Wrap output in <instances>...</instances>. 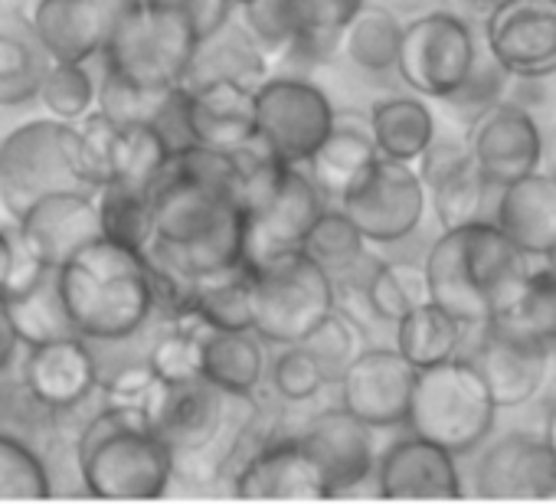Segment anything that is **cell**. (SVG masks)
<instances>
[{"instance_id": "cell-1", "label": "cell", "mask_w": 556, "mask_h": 504, "mask_svg": "<svg viewBox=\"0 0 556 504\" xmlns=\"http://www.w3.org/2000/svg\"><path fill=\"white\" fill-rule=\"evenodd\" d=\"M148 197L154 232L144 260L154 273L157 305L174 322L200 279L242 266V206L236 190L197 180L170 158L151 180Z\"/></svg>"}, {"instance_id": "cell-2", "label": "cell", "mask_w": 556, "mask_h": 504, "mask_svg": "<svg viewBox=\"0 0 556 504\" xmlns=\"http://www.w3.org/2000/svg\"><path fill=\"white\" fill-rule=\"evenodd\" d=\"M422 273L429 302L445 308L465 331H478L517 299L530 276V256L494 219H478L442 229L426 252Z\"/></svg>"}, {"instance_id": "cell-3", "label": "cell", "mask_w": 556, "mask_h": 504, "mask_svg": "<svg viewBox=\"0 0 556 504\" xmlns=\"http://www.w3.org/2000/svg\"><path fill=\"white\" fill-rule=\"evenodd\" d=\"M56 289L70 325L86 341H122L151 328L157 305L144 252L96 236L56 266Z\"/></svg>"}, {"instance_id": "cell-4", "label": "cell", "mask_w": 556, "mask_h": 504, "mask_svg": "<svg viewBox=\"0 0 556 504\" xmlns=\"http://www.w3.org/2000/svg\"><path fill=\"white\" fill-rule=\"evenodd\" d=\"M83 494L102 501H154L174 481V455L141 406L105 403L76 436Z\"/></svg>"}, {"instance_id": "cell-5", "label": "cell", "mask_w": 556, "mask_h": 504, "mask_svg": "<svg viewBox=\"0 0 556 504\" xmlns=\"http://www.w3.org/2000/svg\"><path fill=\"white\" fill-rule=\"evenodd\" d=\"M144 413L157 439L170 449L174 471L193 462L223 471L245 429L258 419V406L252 396L226 393L203 377L184 383L157 380L144 403Z\"/></svg>"}, {"instance_id": "cell-6", "label": "cell", "mask_w": 556, "mask_h": 504, "mask_svg": "<svg viewBox=\"0 0 556 504\" xmlns=\"http://www.w3.org/2000/svg\"><path fill=\"white\" fill-rule=\"evenodd\" d=\"M79 154L76 125L34 118L0 138V206L21 219L50 193H96Z\"/></svg>"}, {"instance_id": "cell-7", "label": "cell", "mask_w": 556, "mask_h": 504, "mask_svg": "<svg viewBox=\"0 0 556 504\" xmlns=\"http://www.w3.org/2000/svg\"><path fill=\"white\" fill-rule=\"evenodd\" d=\"M197 43L200 37L184 11L167 0H141L112 30L99 60L105 73L138 89L174 92L187 79Z\"/></svg>"}, {"instance_id": "cell-8", "label": "cell", "mask_w": 556, "mask_h": 504, "mask_svg": "<svg viewBox=\"0 0 556 504\" xmlns=\"http://www.w3.org/2000/svg\"><path fill=\"white\" fill-rule=\"evenodd\" d=\"M497 406L488 383L465 357H448L432 367H419L413 380L406 426L455 458L475 452L494 429Z\"/></svg>"}, {"instance_id": "cell-9", "label": "cell", "mask_w": 556, "mask_h": 504, "mask_svg": "<svg viewBox=\"0 0 556 504\" xmlns=\"http://www.w3.org/2000/svg\"><path fill=\"white\" fill-rule=\"evenodd\" d=\"M252 273V331L271 344H299L331 308L334 282L305 252H289Z\"/></svg>"}, {"instance_id": "cell-10", "label": "cell", "mask_w": 556, "mask_h": 504, "mask_svg": "<svg viewBox=\"0 0 556 504\" xmlns=\"http://www.w3.org/2000/svg\"><path fill=\"white\" fill-rule=\"evenodd\" d=\"M328 200L302 164H286L275 180L242 206V266L258 269L299 252Z\"/></svg>"}, {"instance_id": "cell-11", "label": "cell", "mask_w": 556, "mask_h": 504, "mask_svg": "<svg viewBox=\"0 0 556 504\" xmlns=\"http://www.w3.org/2000/svg\"><path fill=\"white\" fill-rule=\"evenodd\" d=\"M334 105L305 76H265L255 86V138L286 164H305L334 128Z\"/></svg>"}, {"instance_id": "cell-12", "label": "cell", "mask_w": 556, "mask_h": 504, "mask_svg": "<svg viewBox=\"0 0 556 504\" xmlns=\"http://www.w3.org/2000/svg\"><path fill=\"white\" fill-rule=\"evenodd\" d=\"M478 66V47L471 27L448 14H422L409 21L400 34V50H396V73L400 79L426 96V99H448L458 92L468 76Z\"/></svg>"}, {"instance_id": "cell-13", "label": "cell", "mask_w": 556, "mask_h": 504, "mask_svg": "<svg viewBox=\"0 0 556 504\" xmlns=\"http://www.w3.org/2000/svg\"><path fill=\"white\" fill-rule=\"evenodd\" d=\"M367 242L393 245L409 239L429 206L419 171L406 161L377 158L338 203Z\"/></svg>"}, {"instance_id": "cell-14", "label": "cell", "mask_w": 556, "mask_h": 504, "mask_svg": "<svg viewBox=\"0 0 556 504\" xmlns=\"http://www.w3.org/2000/svg\"><path fill=\"white\" fill-rule=\"evenodd\" d=\"M494 66L517 79L556 73V0H497L484 21Z\"/></svg>"}, {"instance_id": "cell-15", "label": "cell", "mask_w": 556, "mask_h": 504, "mask_svg": "<svg viewBox=\"0 0 556 504\" xmlns=\"http://www.w3.org/2000/svg\"><path fill=\"white\" fill-rule=\"evenodd\" d=\"M465 341H471V354H458V357H465L481 374L497 410L520 406L533 400V393L543 387L549 344L510 331L497 322H488L478 331H465Z\"/></svg>"}, {"instance_id": "cell-16", "label": "cell", "mask_w": 556, "mask_h": 504, "mask_svg": "<svg viewBox=\"0 0 556 504\" xmlns=\"http://www.w3.org/2000/svg\"><path fill=\"white\" fill-rule=\"evenodd\" d=\"M419 180L432 197L442 229L491 219L494 203L488 197L501 190L484 180L465 138H432V144L419 154Z\"/></svg>"}, {"instance_id": "cell-17", "label": "cell", "mask_w": 556, "mask_h": 504, "mask_svg": "<svg viewBox=\"0 0 556 504\" xmlns=\"http://www.w3.org/2000/svg\"><path fill=\"white\" fill-rule=\"evenodd\" d=\"M232 494L245 501H325L328 481L299 436L258 442L229 475Z\"/></svg>"}, {"instance_id": "cell-18", "label": "cell", "mask_w": 556, "mask_h": 504, "mask_svg": "<svg viewBox=\"0 0 556 504\" xmlns=\"http://www.w3.org/2000/svg\"><path fill=\"white\" fill-rule=\"evenodd\" d=\"M416 367L396 348H364L338 380L341 406L374 429L406 426Z\"/></svg>"}, {"instance_id": "cell-19", "label": "cell", "mask_w": 556, "mask_h": 504, "mask_svg": "<svg viewBox=\"0 0 556 504\" xmlns=\"http://www.w3.org/2000/svg\"><path fill=\"white\" fill-rule=\"evenodd\" d=\"M17 377L27 393L53 413L79 410L99 390V364L92 344L79 335H63L24 348V357L17 361Z\"/></svg>"}, {"instance_id": "cell-20", "label": "cell", "mask_w": 556, "mask_h": 504, "mask_svg": "<svg viewBox=\"0 0 556 504\" xmlns=\"http://www.w3.org/2000/svg\"><path fill=\"white\" fill-rule=\"evenodd\" d=\"M468 151L491 187L533 174L543 158V135L533 115L514 102H491L468 131Z\"/></svg>"}, {"instance_id": "cell-21", "label": "cell", "mask_w": 556, "mask_h": 504, "mask_svg": "<svg viewBox=\"0 0 556 504\" xmlns=\"http://www.w3.org/2000/svg\"><path fill=\"white\" fill-rule=\"evenodd\" d=\"M180 118L190 144L239 151L255 141V89L232 79H200L180 86Z\"/></svg>"}, {"instance_id": "cell-22", "label": "cell", "mask_w": 556, "mask_h": 504, "mask_svg": "<svg viewBox=\"0 0 556 504\" xmlns=\"http://www.w3.org/2000/svg\"><path fill=\"white\" fill-rule=\"evenodd\" d=\"M299 439L318 462L331 497L354 494L364 481L374 478L377 468L374 426H367L344 406L318 413Z\"/></svg>"}, {"instance_id": "cell-23", "label": "cell", "mask_w": 556, "mask_h": 504, "mask_svg": "<svg viewBox=\"0 0 556 504\" xmlns=\"http://www.w3.org/2000/svg\"><path fill=\"white\" fill-rule=\"evenodd\" d=\"M377 494L390 501H452L462 497L455 455L422 436L393 442L374 468Z\"/></svg>"}, {"instance_id": "cell-24", "label": "cell", "mask_w": 556, "mask_h": 504, "mask_svg": "<svg viewBox=\"0 0 556 504\" xmlns=\"http://www.w3.org/2000/svg\"><path fill=\"white\" fill-rule=\"evenodd\" d=\"M556 478V458L543 436L510 432L497 439L475 465V484L481 497L494 501H543V491Z\"/></svg>"}, {"instance_id": "cell-25", "label": "cell", "mask_w": 556, "mask_h": 504, "mask_svg": "<svg viewBox=\"0 0 556 504\" xmlns=\"http://www.w3.org/2000/svg\"><path fill=\"white\" fill-rule=\"evenodd\" d=\"M27 21L43 53L63 63L99 60L115 30L102 0H37Z\"/></svg>"}, {"instance_id": "cell-26", "label": "cell", "mask_w": 556, "mask_h": 504, "mask_svg": "<svg viewBox=\"0 0 556 504\" xmlns=\"http://www.w3.org/2000/svg\"><path fill=\"white\" fill-rule=\"evenodd\" d=\"M14 226L53 269L66 263L79 245L102 236L96 193H50L37 200L21 219H14Z\"/></svg>"}, {"instance_id": "cell-27", "label": "cell", "mask_w": 556, "mask_h": 504, "mask_svg": "<svg viewBox=\"0 0 556 504\" xmlns=\"http://www.w3.org/2000/svg\"><path fill=\"white\" fill-rule=\"evenodd\" d=\"M491 219L530 260L549 256L556 249V177L533 171L504 184Z\"/></svg>"}, {"instance_id": "cell-28", "label": "cell", "mask_w": 556, "mask_h": 504, "mask_svg": "<svg viewBox=\"0 0 556 504\" xmlns=\"http://www.w3.org/2000/svg\"><path fill=\"white\" fill-rule=\"evenodd\" d=\"M174 322H190L200 344V377L213 387L239 396H255L268 370V344L255 331L210 328L193 315H177Z\"/></svg>"}, {"instance_id": "cell-29", "label": "cell", "mask_w": 556, "mask_h": 504, "mask_svg": "<svg viewBox=\"0 0 556 504\" xmlns=\"http://www.w3.org/2000/svg\"><path fill=\"white\" fill-rule=\"evenodd\" d=\"M377 158L380 151L367 125H357L351 118H334V128L308 154L302 167L328 203H341V197L367 174V167Z\"/></svg>"}, {"instance_id": "cell-30", "label": "cell", "mask_w": 556, "mask_h": 504, "mask_svg": "<svg viewBox=\"0 0 556 504\" xmlns=\"http://www.w3.org/2000/svg\"><path fill=\"white\" fill-rule=\"evenodd\" d=\"M265 76H268V56L258 50V43L249 37L239 14L232 11L226 24H219L210 37L197 43L184 86L200 79H232L239 86L255 89Z\"/></svg>"}, {"instance_id": "cell-31", "label": "cell", "mask_w": 556, "mask_h": 504, "mask_svg": "<svg viewBox=\"0 0 556 504\" xmlns=\"http://www.w3.org/2000/svg\"><path fill=\"white\" fill-rule=\"evenodd\" d=\"M50 56L37 43L30 21L0 11V109H17L37 99Z\"/></svg>"}, {"instance_id": "cell-32", "label": "cell", "mask_w": 556, "mask_h": 504, "mask_svg": "<svg viewBox=\"0 0 556 504\" xmlns=\"http://www.w3.org/2000/svg\"><path fill=\"white\" fill-rule=\"evenodd\" d=\"M367 128L374 135V144L380 158L416 164L419 154L435 138V118L432 109L422 99L413 96H390L370 109Z\"/></svg>"}, {"instance_id": "cell-33", "label": "cell", "mask_w": 556, "mask_h": 504, "mask_svg": "<svg viewBox=\"0 0 556 504\" xmlns=\"http://www.w3.org/2000/svg\"><path fill=\"white\" fill-rule=\"evenodd\" d=\"M465 328L435 302H422L396 322V351L419 370L458 357Z\"/></svg>"}, {"instance_id": "cell-34", "label": "cell", "mask_w": 556, "mask_h": 504, "mask_svg": "<svg viewBox=\"0 0 556 504\" xmlns=\"http://www.w3.org/2000/svg\"><path fill=\"white\" fill-rule=\"evenodd\" d=\"M180 315H193L210 328L252 331V273L236 266L229 273L200 279L190 289Z\"/></svg>"}, {"instance_id": "cell-35", "label": "cell", "mask_w": 556, "mask_h": 504, "mask_svg": "<svg viewBox=\"0 0 556 504\" xmlns=\"http://www.w3.org/2000/svg\"><path fill=\"white\" fill-rule=\"evenodd\" d=\"M96 213H99V229L105 239H115L122 245H131L144 252L154 232V216H151V197L144 187L125 184V180H109L96 190Z\"/></svg>"}, {"instance_id": "cell-36", "label": "cell", "mask_w": 556, "mask_h": 504, "mask_svg": "<svg viewBox=\"0 0 556 504\" xmlns=\"http://www.w3.org/2000/svg\"><path fill=\"white\" fill-rule=\"evenodd\" d=\"M400 34H403V24L387 8L364 4L351 17V24L344 27L341 50H344V56L357 70H364V73H387V70L396 66Z\"/></svg>"}, {"instance_id": "cell-37", "label": "cell", "mask_w": 556, "mask_h": 504, "mask_svg": "<svg viewBox=\"0 0 556 504\" xmlns=\"http://www.w3.org/2000/svg\"><path fill=\"white\" fill-rule=\"evenodd\" d=\"M302 252L312 263H318L331 279H338L367 256V239L338 203L334 206L328 203L321 216L315 219V226L308 229Z\"/></svg>"}, {"instance_id": "cell-38", "label": "cell", "mask_w": 556, "mask_h": 504, "mask_svg": "<svg viewBox=\"0 0 556 504\" xmlns=\"http://www.w3.org/2000/svg\"><path fill=\"white\" fill-rule=\"evenodd\" d=\"M4 308H8L24 348L43 344V341L63 338V335H76L70 325V315L63 308L60 289H56V269H50L34 289L21 292L14 299H4Z\"/></svg>"}, {"instance_id": "cell-39", "label": "cell", "mask_w": 556, "mask_h": 504, "mask_svg": "<svg viewBox=\"0 0 556 504\" xmlns=\"http://www.w3.org/2000/svg\"><path fill=\"white\" fill-rule=\"evenodd\" d=\"M170 151L174 148L167 144V138L161 135L157 125H151V122L118 125L115 144H112V177L109 180H125V184H135V187L148 190L151 180L167 164Z\"/></svg>"}, {"instance_id": "cell-40", "label": "cell", "mask_w": 556, "mask_h": 504, "mask_svg": "<svg viewBox=\"0 0 556 504\" xmlns=\"http://www.w3.org/2000/svg\"><path fill=\"white\" fill-rule=\"evenodd\" d=\"M367 4V0H295L302 37L295 50L289 53L308 63H328L341 50V34L351 24V17Z\"/></svg>"}, {"instance_id": "cell-41", "label": "cell", "mask_w": 556, "mask_h": 504, "mask_svg": "<svg viewBox=\"0 0 556 504\" xmlns=\"http://www.w3.org/2000/svg\"><path fill=\"white\" fill-rule=\"evenodd\" d=\"M96 99H99V79L89 63L50 60L37 89V102L50 112V118L76 125L96 109Z\"/></svg>"}, {"instance_id": "cell-42", "label": "cell", "mask_w": 556, "mask_h": 504, "mask_svg": "<svg viewBox=\"0 0 556 504\" xmlns=\"http://www.w3.org/2000/svg\"><path fill=\"white\" fill-rule=\"evenodd\" d=\"M491 322L510 331H520L527 338H536L543 344H553L556 341V276L546 266L530 269L517 299Z\"/></svg>"}, {"instance_id": "cell-43", "label": "cell", "mask_w": 556, "mask_h": 504, "mask_svg": "<svg viewBox=\"0 0 556 504\" xmlns=\"http://www.w3.org/2000/svg\"><path fill=\"white\" fill-rule=\"evenodd\" d=\"M429 302L422 266L413 263H377L367 282V308L377 322L396 325L406 312Z\"/></svg>"}, {"instance_id": "cell-44", "label": "cell", "mask_w": 556, "mask_h": 504, "mask_svg": "<svg viewBox=\"0 0 556 504\" xmlns=\"http://www.w3.org/2000/svg\"><path fill=\"white\" fill-rule=\"evenodd\" d=\"M299 344L315 357V364L321 367L325 380L338 387V380L344 377V370L367 348V338H364V325H357L341 308H331Z\"/></svg>"}, {"instance_id": "cell-45", "label": "cell", "mask_w": 556, "mask_h": 504, "mask_svg": "<svg viewBox=\"0 0 556 504\" xmlns=\"http://www.w3.org/2000/svg\"><path fill=\"white\" fill-rule=\"evenodd\" d=\"M236 14L249 30V37L258 43V50L268 56V63L282 56L289 60V53L302 37L295 0H245V4L236 8Z\"/></svg>"}, {"instance_id": "cell-46", "label": "cell", "mask_w": 556, "mask_h": 504, "mask_svg": "<svg viewBox=\"0 0 556 504\" xmlns=\"http://www.w3.org/2000/svg\"><path fill=\"white\" fill-rule=\"evenodd\" d=\"M53 484L40 452L8 429H0V501H43Z\"/></svg>"}, {"instance_id": "cell-47", "label": "cell", "mask_w": 556, "mask_h": 504, "mask_svg": "<svg viewBox=\"0 0 556 504\" xmlns=\"http://www.w3.org/2000/svg\"><path fill=\"white\" fill-rule=\"evenodd\" d=\"M268 380H271V390L286 403H308L328 387L321 367L302 344H286L275 354L268 367Z\"/></svg>"}, {"instance_id": "cell-48", "label": "cell", "mask_w": 556, "mask_h": 504, "mask_svg": "<svg viewBox=\"0 0 556 504\" xmlns=\"http://www.w3.org/2000/svg\"><path fill=\"white\" fill-rule=\"evenodd\" d=\"M170 92H148V89H138L112 73L102 70V79H99V99H96V109L118 122V125H128V122H154L164 109Z\"/></svg>"}, {"instance_id": "cell-49", "label": "cell", "mask_w": 556, "mask_h": 504, "mask_svg": "<svg viewBox=\"0 0 556 504\" xmlns=\"http://www.w3.org/2000/svg\"><path fill=\"white\" fill-rule=\"evenodd\" d=\"M167 4H174L177 11H184L197 30V37H210L219 24L229 21V14L236 11L232 0H167Z\"/></svg>"}, {"instance_id": "cell-50", "label": "cell", "mask_w": 556, "mask_h": 504, "mask_svg": "<svg viewBox=\"0 0 556 504\" xmlns=\"http://www.w3.org/2000/svg\"><path fill=\"white\" fill-rule=\"evenodd\" d=\"M21 351H24V341H21L17 328H14V322H11L4 302H0V374H8V370L17 367Z\"/></svg>"}, {"instance_id": "cell-51", "label": "cell", "mask_w": 556, "mask_h": 504, "mask_svg": "<svg viewBox=\"0 0 556 504\" xmlns=\"http://www.w3.org/2000/svg\"><path fill=\"white\" fill-rule=\"evenodd\" d=\"M543 442H546L549 455L556 458V403H553V410H549V416H546V426H543Z\"/></svg>"}, {"instance_id": "cell-52", "label": "cell", "mask_w": 556, "mask_h": 504, "mask_svg": "<svg viewBox=\"0 0 556 504\" xmlns=\"http://www.w3.org/2000/svg\"><path fill=\"white\" fill-rule=\"evenodd\" d=\"M549 497H556V478L549 481V488L543 491V501H549Z\"/></svg>"}, {"instance_id": "cell-53", "label": "cell", "mask_w": 556, "mask_h": 504, "mask_svg": "<svg viewBox=\"0 0 556 504\" xmlns=\"http://www.w3.org/2000/svg\"><path fill=\"white\" fill-rule=\"evenodd\" d=\"M239 4H245V0H232V8H239Z\"/></svg>"}, {"instance_id": "cell-54", "label": "cell", "mask_w": 556, "mask_h": 504, "mask_svg": "<svg viewBox=\"0 0 556 504\" xmlns=\"http://www.w3.org/2000/svg\"><path fill=\"white\" fill-rule=\"evenodd\" d=\"M549 351H553V354H556V341H553V344H549Z\"/></svg>"}, {"instance_id": "cell-55", "label": "cell", "mask_w": 556, "mask_h": 504, "mask_svg": "<svg viewBox=\"0 0 556 504\" xmlns=\"http://www.w3.org/2000/svg\"><path fill=\"white\" fill-rule=\"evenodd\" d=\"M0 11H4V0H0Z\"/></svg>"}, {"instance_id": "cell-56", "label": "cell", "mask_w": 556, "mask_h": 504, "mask_svg": "<svg viewBox=\"0 0 556 504\" xmlns=\"http://www.w3.org/2000/svg\"><path fill=\"white\" fill-rule=\"evenodd\" d=\"M553 177H556V167H553Z\"/></svg>"}]
</instances>
